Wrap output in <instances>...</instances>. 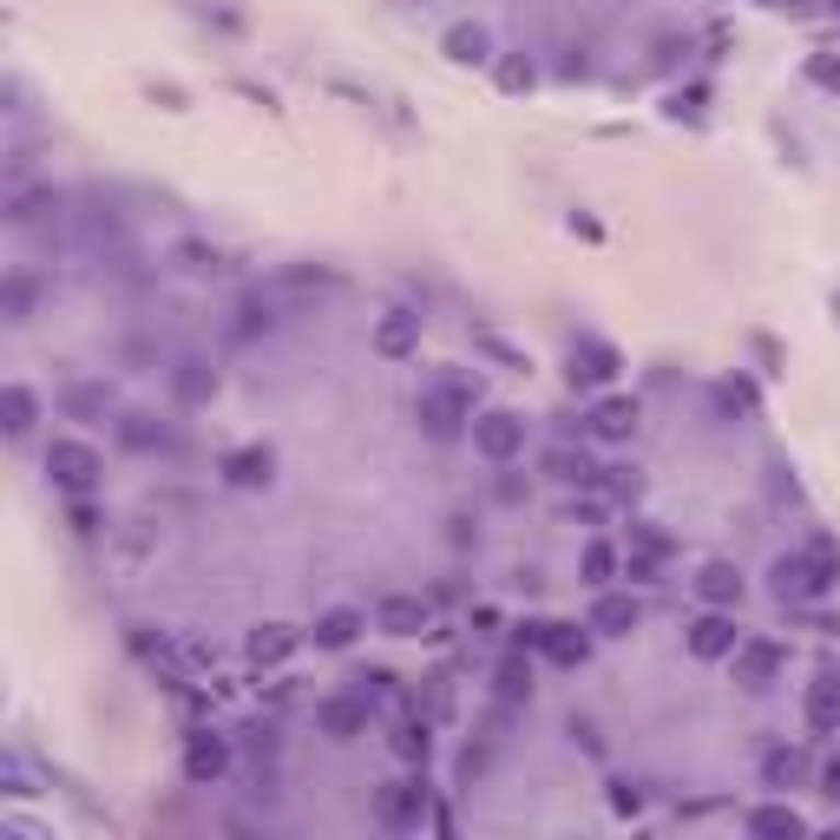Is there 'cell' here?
Segmentation results:
<instances>
[{"label": "cell", "mask_w": 840, "mask_h": 840, "mask_svg": "<svg viewBox=\"0 0 840 840\" xmlns=\"http://www.w3.org/2000/svg\"><path fill=\"white\" fill-rule=\"evenodd\" d=\"M762 775H769V789H795L808 775V756L802 749H769L762 756Z\"/></svg>", "instance_id": "obj_22"}, {"label": "cell", "mask_w": 840, "mask_h": 840, "mask_svg": "<svg viewBox=\"0 0 840 840\" xmlns=\"http://www.w3.org/2000/svg\"><path fill=\"white\" fill-rule=\"evenodd\" d=\"M66 407H72V414H92V407H99V394H92V388H72V394H66Z\"/></svg>", "instance_id": "obj_36"}, {"label": "cell", "mask_w": 840, "mask_h": 840, "mask_svg": "<svg viewBox=\"0 0 840 840\" xmlns=\"http://www.w3.org/2000/svg\"><path fill=\"white\" fill-rule=\"evenodd\" d=\"M427 618H434V611H427V598H407V591H394V598H381V605H375V631H381V637H421V631H427Z\"/></svg>", "instance_id": "obj_8"}, {"label": "cell", "mask_w": 840, "mask_h": 840, "mask_svg": "<svg viewBox=\"0 0 840 840\" xmlns=\"http://www.w3.org/2000/svg\"><path fill=\"white\" fill-rule=\"evenodd\" d=\"M361 683H368V690H361V697H388V690H394V677H388V670H368V677H361Z\"/></svg>", "instance_id": "obj_37"}, {"label": "cell", "mask_w": 840, "mask_h": 840, "mask_svg": "<svg viewBox=\"0 0 840 840\" xmlns=\"http://www.w3.org/2000/svg\"><path fill=\"white\" fill-rule=\"evenodd\" d=\"M315 723L329 743H355V736H368V697H322Z\"/></svg>", "instance_id": "obj_7"}, {"label": "cell", "mask_w": 840, "mask_h": 840, "mask_svg": "<svg viewBox=\"0 0 840 840\" xmlns=\"http://www.w3.org/2000/svg\"><path fill=\"white\" fill-rule=\"evenodd\" d=\"M578 572H585V585H591V591H605V585H611V572H618V552H611V545H585V565H578Z\"/></svg>", "instance_id": "obj_27"}, {"label": "cell", "mask_w": 840, "mask_h": 840, "mask_svg": "<svg viewBox=\"0 0 840 840\" xmlns=\"http://www.w3.org/2000/svg\"><path fill=\"white\" fill-rule=\"evenodd\" d=\"M388 743H394V756H401V762H414V769H427V756H434V736H427V723H401Z\"/></svg>", "instance_id": "obj_23"}, {"label": "cell", "mask_w": 840, "mask_h": 840, "mask_svg": "<svg viewBox=\"0 0 840 840\" xmlns=\"http://www.w3.org/2000/svg\"><path fill=\"white\" fill-rule=\"evenodd\" d=\"M269 322H276V315H269V302H243V309H237V335H263Z\"/></svg>", "instance_id": "obj_29"}, {"label": "cell", "mask_w": 840, "mask_h": 840, "mask_svg": "<svg viewBox=\"0 0 840 840\" xmlns=\"http://www.w3.org/2000/svg\"><path fill=\"white\" fill-rule=\"evenodd\" d=\"M637 618H644V611H637L631 591H598V605H591V631H598V637H631Z\"/></svg>", "instance_id": "obj_11"}, {"label": "cell", "mask_w": 840, "mask_h": 840, "mask_svg": "<svg viewBox=\"0 0 840 840\" xmlns=\"http://www.w3.org/2000/svg\"><path fill=\"white\" fill-rule=\"evenodd\" d=\"M499 697H506V703L532 697V664H526V657H506V664H499Z\"/></svg>", "instance_id": "obj_28"}, {"label": "cell", "mask_w": 840, "mask_h": 840, "mask_svg": "<svg viewBox=\"0 0 840 840\" xmlns=\"http://www.w3.org/2000/svg\"><path fill=\"white\" fill-rule=\"evenodd\" d=\"M269 453L263 447H237V453H223V480L230 486H269Z\"/></svg>", "instance_id": "obj_19"}, {"label": "cell", "mask_w": 840, "mask_h": 840, "mask_svg": "<svg viewBox=\"0 0 840 840\" xmlns=\"http://www.w3.org/2000/svg\"><path fill=\"white\" fill-rule=\"evenodd\" d=\"M729 664H736V683H743V690H769V683L782 677L789 651H782V644H769V637H743V644L729 651Z\"/></svg>", "instance_id": "obj_4"}, {"label": "cell", "mask_w": 840, "mask_h": 840, "mask_svg": "<svg viewBox=\"0 0 840 840\" xmlns=\"http://www.w3.org/2000/svg\"><path fill=\"white\" fill-rule=\"evenodd\" d=\"M697 598H703L710 611H736V605H743V572L723 565V559L703 565V572H697Z\"/></svg>", "instance_id": "obj_13"}, {"label": "cell", "mask_w": 840, "mask_h": 840, "mask_svg": "<svg viewBox=\"0 0 840 840\" xmlns=\"http://www.w3.org/2000/svg\"><path fill=\"white\" fill-rule=\"evenodd\" d=\"M736 644H743V637H736V624H729L723 611H703V618L690 624V651H697L703 664H723V657H729Z\"/></svg>", "instance_id": "obj_12"}, {"label": "cell", "mask_w": 840, "mask_h": 840, "mask_svg": "<svg viewBox=\"0 0 840 840\" xmlns=\"http://www.w3.org/2000/svg\"><path fill=\"white\" fill-rule=\"evenodd\" d=\"M808 729H815V736H835L840 729V677L835 670H821L815 690H808Z\"/></svg>", "instance_id": "obj_17"}, {"label": "cell", "mask_w": 840, "mask_h": 840, "mask_svg": "<svg viewBox=\"0 0 840 840\" xmlns=\"http://www.w3.org/2000/svg\"><path fill=\"white\" fill-rule=\"evenodd\" d=\"M835 578H840V559H835L828 539L808 545V552H782V559H775V598H782V605H789V598H821Z\"/></svg>", "instance_id": "obj_1"}, {"label": "cell", "mask_w": 840, "mask_h": 840, "mask_svg": "<svg viewBox=\"0 0 840 840\" xmlns=\"http://www.w3.org/2000/svg\"><path fill=\"white\" fill-rule=\"evenodd\" d=\"M467 414H473V407H467V394H460V388H427V394H421V421H427V434H434V440H453Z\"/></svg>", "instance_id": "obj_10"}, {"label": "cell", "mask_w": 840, "mask_h": 840, "mask_svg": "<svg viewBox=\"0 0 840 840\" xmlns=\"http://www.w3.org/2000/svg\"><path fill=\"white\" fill-rule=\"evenodd\" d=\"M26 302H33V289H26V276H13V283H7V315L26 322Z\"/></svg>", "instance_id": "obj_31"}, {"label": "cell", "mask_w": 840, "mask_h": 840, "mask_svg": "<svg viewBox=\"0 0 840 840\" xmlns=\"http://www.w3.org/2000/svg\"><path fill=\"white\" fill-rule=\"evenodd\" d=\"M375 821L394 828V835L421 828V821H427V789H421V782H388V789L375 795Z\"/></svg>", "instance_id": "obj_6"}, {"label": "cell", "mask_w": 840, "mask_h": 840, "mask_svg": "<svg viewBox=\"0 0 840 840\" xmlns=\"http://www.w3.org/2000/svg\"><path fill=\"white\" fill-rule=\"evenodd\" d=\"M519 644L545 651V657H552V664H565V670H578V664L591 657V637H585L578 624H526V631H519Z\"/></svg>", "instance_id": "obj_5"}, {"label": "cell", "mask_w": 840, "mask_h": 840, "mask_svg": "<svg viewBox=\"0 0 840 840\" xmlns=\"http://www.w3.org/2000/svg\"><path fill=\"white\" fill-rule=\"evenodd\" d=\"M637 552H651V559H664V552H670V539H664V532H651V526H637Z\"/></svg>", "instance_id": "obj_35"}, {"label": "cell", "mask_w": 840, "mask_h": 840, "mask_svg": "<svg viewBox=\"0 0 840 840\" xmlns=\"http://www.w3.org/2000/svg\"><path fill=\"white\" fill-rule=\"evenodd\" d=\"M821 795H835V802H840V756L821 769Z\"/></svg>", "instance_id": "obj_38"}, {"label": "cell", "mask_w": 840, "mask_h": 840, "mask_svg": "<svg viewBox=\"0 0 840 840\" xmlns=\"http://www.w3.org/2000/svg\"><path fill=\"white\" fill-rule=\"evenodd\" d=\"M184 269H197V276H204V269H223V263H217V250H204V243H184Z\"/></svg>", "instance_id": "obj_32"}, {"label": "cell", "mask_w": 840, "mask_h": 840, "mask_svg": "<svg viewBox=\"0 0 840 840\" xmlns=\"http://www.w3.org/2000/svg\"><path fill=\"white\" fill-rule=\"evenodd\" d=\"M223 769H230V743H223L217 729H197V736L184 743V775H191L197 789H210Z\"/></svg>", "instance_id": "obj_9"}, {"label": "cell", "mask_w": 840, "mask_h": 840, "mask_svg": "<svg viewBox=\"0 0 840 840\" xmlns=\"http://www.w3.org/2000/svg\"><path fill=\"white\" fill-rule=\"evenodd\" d=\"M33 414H39L33 388H7V434H13V440H20V434H33Z\"/></svg>", "instance_id": "obj_25"}, {"label": "cell", "mask_w": 840, "mask_h": 840, "mask_svg": "<svg viewBox=\"0 0 840 840\" xmlns=\"http://www.w3.org/2000/svg\"><path fill=\"white\" fill-rule=\"evenodd\" d=\"M46 473H53L59 493H92L99 473H105V460H99V447H85V440H53V447H46Z\"/></svg>", "instance_id": "obj_2"}, {"label": "cell", "mask_w": 840, "mask_h": 840, "mask_svg": "<svg viewBox=\"0 0 840 840\" xmlns=\"http://www.w3.org/2000/svg\"><path fill=\"white\" fill-rule=\"evenodd\" d=\"M473 447H480V460L506 467V460H519V453H526V421H519L513 407H493V414H480V421H473Z\"/></svg>", "instance_id": "obj_3"}, {"label": "cell", "mask_w": 840, "mask_h": 840, "mask_svg": "<svg viewBox=\"0 0 840 840\" xmlns=\"http://www.w3.org/2000/svg\"><path fill=\"white\" fill-rule=\"evenodd\" d=\"M177 394H184V401H204V394H210V375H197V361H184V375H177Z\"/></svg>", "instance_id": "obj_30"}, {"label": "cell", "mask_w": 840, "mask_h": 840, "mask_svg": "<svg viewBox=\"0 0 840 840\" xmlns=\"http://www.w3.org/2000/svg\"><path fill=\"white\" fill-rule=\"evenodd\" d=\"M480 348H486L493 361H506V368H526V355H519V348H506L499 335H480Z\"/></svg>", "instance_id": "obj_33"}, {"label": "cell", "mask_w": 840, "mask_h": 840, "mask_svg": "<svg viewBox=\"0 0 840 840\" xmlns=\"http://www.w3.org/2000/svg\"><path fill=\"white\" fill-rule=\"evenodd\" d=\"M835 13H840V0H835Z\"/></svg>", "instance_id": "obj_39"}, {"label": "cell", "mask_w": 840, "mask_h": 840, "mask_svg": "<svg viewBox=\"0 0 840 840\" xmlns=\"http://www.w3.org/2000/svg\"><path fill=\"white\" fill-rule=\"evenodd\" d=\"M618 375V348L611 342H578L572 348V388H598Z\"/></svg>", "instance_id": "obj_15"}, {"label": "cell", "mask_w": 840, "mask_h": 840, "mask_svg": "<svg viewBox=\"0 0 840 840\" xmlns=\"http://www.w3.org/2000/svg\"><path fill=\"white\" fill-rule=\"evenodd\" d=\"M243 651H250V664H256V670H269V664H289V651H296V631H289V624H256Z\"/></svg>", "instance_id": "obj_18"}, {"label": "cell", "mask_w": 840, "mask_h": 840, "mask_svg": "<svg viewBox=\"0 0 840 840\" xmlns=\"http://www.w3.org/2000/svg\"><path fill=\"white\" fill-rule=\"evenodd\" d=\"M591 434H598V440H611V447H618V440H631V434H637V401H624V394L598 401V407H591Z\"/></svg>", "instance_id": "obj_16"}, {"label": "cell", "mask_w": 840, "mask_h": 840, "mask_svg": "<svg viewBox=\"0 0 840 840\" xmlns=\"http://www.w3.org/2000/svg\"><path fill=\"white\" fill-rule=\"evenodd\" d=\"M545 473H552V480H565V486H591V480H598L585 453H552V460H545Z\"/></svg>", "instance_id": "obj_26"}, {"label": "cell", "mask_w": 840, "mask_h": 840, "mask_svg": "<svg viewBox=\"0 0 840 840\" xmlns=\"http://www.w3.org/2000/svg\"><path fill=\"white\" fill-rule=\"evenodd\" d=\"M447 59L480 66V59H486V33H480V26H453V33H447Z\"/></svg>", "instance_id": "obj_24"}, {"label": "cell", "mask_w": 840, "mask_h": 840, "mask_svg": "<svg viewBox=\"0 0 840 840\" xmlns=\"http://www.w3.org/2000/svg\"><path fill=\"white\" fill-rule=\"evenodd\" d=\"M355 637H361V611H322L315 618V644L322 651H348Z\"/></svg>", "instance_id": "obj_20"}, {"label": "cell", "mask_w": 840, "mask_h": 840, "mask_svg": "<svg viewBox=\"0 0 840 840\" xmlns=\"http://www.w3.org/2000/svg\"><path fill=\"white\" fill-rule=\"evenodd\" d=\"M611 808H618V815H637V808H644V789L618 782V789H611Z\"/></svg>", "instance_id": "obj_34"}, {"label": "cell", "mask_w": 840, "mask_h": 840, "mask_svg": "<svg viewBox=\"0 0 840 840\" xmlns=\"http://www.w3.org/2000/svg\"><path fill=\"white\" fill-rule=\"evenodd\" d=\"M414 348H421V315H407V309L381 315V329H375V355L401 361V355H414Z\"/></svg>", "instance_id": "obj_14"}, {"label": "cell", "mask_w": 840, "mask_h": 840, "mask_svg": "<svg viewBox=\"0 0 840 840\" xmlns=\"http://www.w3.org/2000/svg\"><path fill=\"white\" fill-rule=\"evenodd\" d=\"M808 821L795 815V808H782V802H769V808H756L749 815V835H762V840H789V835H802Z\"/></svg>", "instance_id": "obj_21"}]
</instances>
